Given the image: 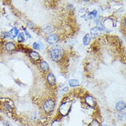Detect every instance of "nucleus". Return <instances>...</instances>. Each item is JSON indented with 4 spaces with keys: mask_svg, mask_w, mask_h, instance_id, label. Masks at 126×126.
<instances>
[{
    "mask_svg": "<svg viewBox=\"0 0 126 126\" xmlns=\"http://www.w3.org/2000/svg\"><path fill=\"white\" fill-rule=\"evenodd\" d=\"M40 66H41V68L44 70V71L46 72L48 71L49 70V65H48V63H46V62H41L40 63Z\"/></svg>",
    "mask_w": 126,
    "mask_h": 126,
    "instance_id": "12",
    "label": "nucleus"
},
{
    "mask_svg": "<svg viewBox=\"0 0 126 126\" xmlns=\"http://www.w3.org/2000/svg\"><path fill=\"white\" fill-rule=\"evenodd\" d=\"M55 102L52 100H48L47 101H46L44 105V110L46 112L50 113L53 111V110L55 108Z\"/></svg>",
    "mask_w": 126,
    "mask_h": 126,
    "instance_id": "2",
    "label": "nucleus"
},
{
    "mask_svg": "<svg viewBox=\"0 0 126 126\" xmlns=\"http://www.w3.org/2000/svg\"><path fill=\"white\" fill-rule=\"evenodd\" d=\"M71 106V104L69 103H65L63 104H62L60 108H59V112L60 114H62V115H66L68 113V111L70 110V108Z\"/></svg>",
    "mask_w": 126,
    "mask_h": 126,
    "instance_id": "3",
    "label": "nucleus"
},
{
    "mask_svg": "<svg viewBox=\"0 0 126 126\" xmlns=\"http://www.w3.org/2000/svg\"><path fill=\"white\" fill-rule=\"evenodd\" d=\"M4 126H12L9 122H6V123H4Z\"/></svg>",
    "mask_w": 126,
    "mask_h": 126,
    "instance_id": "21",
    "label": "nucleus"
},
{
    "mask_svg": "<svg viewBox=\"0 0 126 126\" xmlns=\"http://www.w3.org/2000/svg\"><path fill=\"white\" fill-rule=\"evenodd\" d=\"M30 56L31 57L34 61H38L40 59V55H39L37 52L31 51L30 52Z\"/></svg>",
    "mask_w": 126,
    "mask_h": 126,
    "instance_id": "11",
    "label": "nucleus"
},
{
    "mask_svg": "<svg viewBox=\"0 0 126 126\" xmlns=\"http://www.w3.org/2000/svg\"><path fill=\"white\" fill-rule=\"evenodd\" d=\"M25 32H26V34H27V36L28 37H31V35H30V34L28 33V32L27 31H25Z\"/></svg>",
    "mask_w": 126,
    "mask_h": 126,
    "instance_id": "22",
    "label": "nucleus"
},
{
    "mask_svg": "<svg viewBox=\"0 0 126 126\" xmlns=\"http://www.w3.org/2000/svg\"><path fill=\"white\" fill-rule=\"evenodd\" d=\"M89 126H99V121H96V120H93Z\"/></svg>",
    "mask_w": 126,
    "mask_h": 126,
    "instance_id": "17",
    "label": "nucleus"
},
{
    "mask_svg": "<svg viewBox=\"0 0 126 126\" xmlns=\"http://www.w3.org/2000/svg\"><path fill=\"white\" fill-rule=\"evenodd\" d=\"M0 46H1V43H0Z\"/></svg>",
    "mask_w": 126,
    "mask_h": 126,
    "instance_id": "24",
    "label": "nucleus"
},
{
    "mask_svg": "<svg viewBox=\"0 0 126 126\" xmlns=\"http://www.w3.org/2000/svg\"><path fill=\"white\" fill-rule=\"evenodd\" d=\"M51 126H62V124H61V123H60L59 121H55L52 123Z\"/></svg>",
    "mask_w": 126,
    "mask_h": 126,
    "instance_id": "19",
    "label": "nucleus"
},
{
    "mask_svg": "<svg viewBox=\"0 0 126 126\" xmlns=\"http://www.w3.org/2000/svg\"><path fill=\"white\" fill-rule=\"evenodd\" d=\"M106 126V125H104V126Z\"/></svg>",
    "mask_w": 126,
    "mask_h": 126,
    "instance_id": "23",
    "label": "nucleus"
},
{
    "mask_svg": "<svg viewBox=\"0 0 126 126\" xmlns=\"http://www.w3.org/2000/svg\"><path fill=\"white\" fill-rule=\"evenodd\" d=\"M90 33L92 34L93 37H96V36H99L102 34V30L101 28L97 27H94L91 29L90 31Z\"/></svg>",
    "mask_w": 126,
    "mask_h": 126,
    "instance_id": "7",
    "label": "nucleus"
},
{
    "mask_svg": "<svg viewBox=\"0 0 126 126\" xmlns=\"http://www.w3.org/2000/svg\"><path fill=\"white\" fill-rule=\"evenodd\" d=\"M25 41V37H24V33L21 32L20 34L18 35V41L19 42H23Z\"/></svg>",
    "mask_w": 126,
    "mask_h": 126,
    "instance_id": "16",
    "label": "nucleus"
},
{
    "mask_svg": "<svg viewBox=\"0 0 126 126\" xmlns=\"http://www.w3.org/2000/svg\"><path fill=\"white\" fill-rule=\"evenodd\" d=\"M96 10H94V11H92V12H91L88 15V18L89 19H92L94 17H95L96 15Z\"/></svg>",
    "mask_w": 126,
    "mask_h": 126,
    "instance_id": "18",
    "label": "nucleus"
},
{
    "mask_svg": "<svg viewBox=\"0 0 126 126\" xmlns=\"http://www.w3.org/2000/svg\"><path fill=\"white\" fill-rule=\"evenodd\" d=\"M90 41H91V36L89 34H87L83 38V44L87 46L90 44Z\"/></svg>",
    "mask_w": 126,
    "mask_h": 126,
    "instance_id": "13",
    "label": "nucleus"
},
{
    "mask_svg": "<svg viewBox=\"0 0 126 126\" xmlns=\"http://www.w3.org/2000/svg\"><path fill=\"white\" fill-rule=\"evenodd\" d=\"M63 56V49L60 46H53L50 51V57L55 62L60 61Z\"/></svg>",
    "mask_w": 126,
    "mask_h": 126,
    "instance_id": "1",
    "label": "nucleus"
},
{
    "mask_svg": "<svg viewBox=\"0 0 126 126\" xmlns=\"http://www.w3.org/2000/svg\"><path fill=\"white\" fill-rule=\"evenodd\" d=\"M68 83L71 87H75V86H77L79 85V82L77 79H70Z\"/></svg>",
    "mask_w": 126,
    "mask_h": 126,
    "instance_id": "14",
    "label": "nucleus"
},
{
    "mask_svg": "<svg viewBox=\"0 0 126 126\" xmlns=\"http://www.w3.org/2000/svg\"><path fill=\"white\" fill-rule=\"evenodd\" d=\"M5 48L8 52H13L16 50V46L13 42H8L5 45Z\"/></svg>",
    "mask_w": 126,
    "mask_h": 126,
    "instance_id": "8",
    "label": "nucleus"
},
{
    "mask_svg": "<svg viewBox=\"0 0 126 126\" xmlns=\"http://www.w3.org/2000/svg\"><path fill=\"white\" fill-rule=\"evenodd\" d=\"M18 34H19V31L17 30V28H14L13 29H12L9 32H7V35L6 37L11 38V39H15L18 35Z\"/></svg>",
    "mask_w": 126,
    "mask_h": 126,
    "instance_id": "4",
    "label": "nucleus"
},
{
    "mask_svg": "<svg viewBox=\"0 0 126 126\" xmlns=\"http://www.w3.org/2000/svg\"><path fill=\"white\" fill-rule=\"evenodd\" d=\"M54 27L52 26H50V25H48V26H46L45 27H44V31H45L47 33H49V32H51L52 31H54Z\"/></svg>",
    "mask_w": 126,
    "mask_h": 126,
    "instance_id": "15",
    "label": "nucleus"
},
{
    "mask_svg": "<svg viewBox=\"0 0 126 126\" xmlns=\"http://www.w3.org/2000/svg\"><path fill=\"white\" fill-rule=\"evenodd\" d=\"M47 79H48V83H50V85H55L56 83V79L54 75L52 73H50L47 77Z\"/></svg>",
    "mask_w": 126,
    "mask_h": 126,
    "instance_id": "9",
    "label": "nucleus"
},
{
    "mask_svg": "<svg viewBox=\"0 0 126 126\" xmlns=\"http://www.w3.org/2000/svg\"><path fill=\"white\" fill-rule=\"evenodd\" d=\"M46 40H47V41H48L49 44H55V43H57L58 41L59 38L57 34H52L49 35L48 37H47V39H46Z\"/></svg>",
    "mask_w": 126,
    "mask_h": 126,
    "instance_id": "5",
    "label": "nucleus"
},
{
    "mask_svg": "<svg viewBox=\"0 0 126 126\" xmlns=\"http://www.w3.org/2000/svg\"><path fill=\"white\" fill-rule=\"evenodd\" d=\"M33 48H34V49H36V50H39V49H40L39 46V44H38L37 43H34V44H33Z\"/></svg>",
    "mask_w": 126,
    "mask_h": 126,
    "instance_id": "20",
    "label": "nucleus"
},
{
    "mask_svg": "<svg viewBox=\"0 0 126 126\" xmlns=\"http://www.w3.org/2000/svg\"><path fill=\"white\" fill-rule=\"evenodd\" d=\"M85 102L88 105H89L90 106H92V107H94L96 105V100L92 97V96H87L85 97Z\"/></svg>",
    "mask_w": 126,
    "mask_h": 126,
    "instance_id": "6",
    "label": "nucleus"
},
{
    "mask_svg": "<svg viewBox=\"0 0 126 126\" xmlns=\"http://www.w3.org/2000/svg\"><path fill=\"white\" fill-rule=\"evenodd\" d=\"M126 108V103L123 101H119L116 103V110L117 111H121Z\"/></svg>",
    "mask_w": 126,
    "mask_h": 126,
    "instance_id": "10",
    "label": "nucleus"
}]
</instances>
